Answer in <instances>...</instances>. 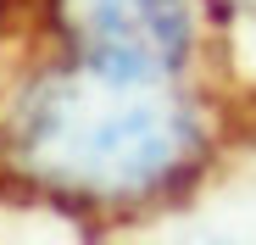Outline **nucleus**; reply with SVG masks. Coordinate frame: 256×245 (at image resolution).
I'll return each mask as SVG.
<instances>
[{
  "instance_id": "1",
  "label": "nucleus",
  "mask_w": 256,
  "mask_h": 245,
  "mask_svg": "<svg viewBox=\"0 0 256 245\" xmlns=\"http://www.w3.org/2000/svg\"><path fill=\"white\" fill-rule=\"evenodd\" d=\"M17 162L67 195H145L190 168L200 128L162 78L78 67L45 78L17 112Z\"/></svg>"
},
{
  "instance_id": "2",
  "label": "nucleus",
  "mask_w": 256,
  "mask_h": 245,
  "mask_svg": "<svg viewBox=\"0 0 256 245\" xmlns=\"http://www.w3.org/2000/svg\"><path fill=\"white\" fill-rule=\"evenodd\" d=\"M56 17L84 67L167 78L190 50L184 0H56Z\"/></svg>"
}]
</instances>
